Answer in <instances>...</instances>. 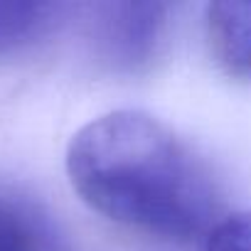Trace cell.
<instances>
[{
    "label": "cell",
    "mask_w": 251,
    "mask_h": 251,
    "mask_svg": "<svg viewBox=\"0 0 251 251\" xmlns=\"http://www.w3.org/2000/svg\"><path fill=\"white\" fill-rule=\"evenodd\" d=\"M67 175L94 212L158 239H207L224 219L207 163L143 111L118 108L81 126L67 151Z\"/></svg>",
    "instance_id": "1"
},
{
    "label": "cell",
    "mask_w": 251,
    "mask_h": 251,
    "mask_svg": "<svg viewBox=\"0 0 251 251\" xmlns=\"http://www.w3.org/2000/svg\"><path fill=\"white\" fill-rule=\"evenodd\" d=\"M165 3H106L96 10L94 40L101 59L118 72L148 67L168 32Z\"/></svg>",
    "instance_id": "2"
},
{
    "label": "cell",
    "mask_w": 251,
    "mask_h": 251,
    "mask_svg": "<svg viewBox=\"0 0 251 251\" xmlns=\"http://www.w3.org/2000/svg\"><path fill=\"white\" fill-rule=\"evenodd\" d=\"M0 251H72V246L40 202L0 187Z\"/></svg>",
    "instance_id": "3"
},
{
    "label": "cell",
    "mask_w": 251,
    "mask_h": 251,
    "mask_svg": "<svg viewBox=\"0 0 251 251\" xmlns=\"http://www.w3.org/2000/svg\"><path fill=\"white\" fill-rule=\"evenodd\" d=\"M207 35L217 64L251 84V3H214L207 10Z\"/></svg>",
    "instance_id": "4"
},
{
    "label": "cell",
    "mask_w": 251,
    "mask_h": 251,
    "mask_svg": "<svg viewBox=\"0 0 251 251\" xmlns=\"http://www.w3.org/2000/svg\"><path fill=\"white\" fill-rule=\"evenodd\" d=\"M67 5L45 0H0V57L18 54L64 23Z\"/></svg>",
    "instance_id": "5"
},
{
    "label": "cell",
    "mask_w": 251,
    "mask_h": 251,
    "mask_svg": "<svg viewBox=\"0 0 251 251\" xmlns=\"http://www.w3.org/2000/svg\"><path fill=\"white\" fill-rule=\"evenodd\" d=\"M204 251H251V212L226 214L204 239Z\"/></svg>",
    "instance_id": "6"
}]
</instances>
